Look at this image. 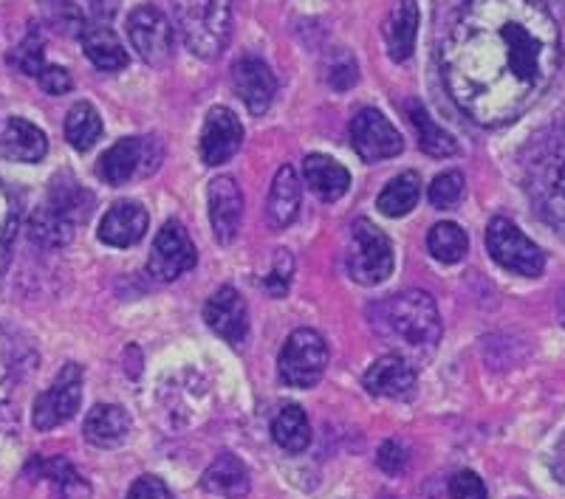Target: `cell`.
I'll return each mask as SVG.
<instances>
[{
    "instance_id": "22",
    "label": "cell",
    "mask_w": 565,
    "mask_h": 499,
    "mask_svg": "<svg viewBox=\"0 0 565 499\" xmlns=\"http://www.w3.org/2000/svg\"><path fill=\"white\" fill-rule=\"evenodd\" d=\"M85 441L94 443L99 448L119 446V443L128 437L130 432V417L122 406H114V403H99L88 412L83 423Z\"/></svg>"
},
{
    "instance_id": "35",
    "label": "cell",
    "mask_w": 565,
    "mask_h": 499,
    "mask_svg": "<svg viewBox=\"0 0 565 499\" xmlns=\"http://www.w3.org/2000/svg\"><path fill=\"white\" fill-rule=\"evenodd\" d=\"M291 274H295V260H291V251L277 249L275 251V263H271L269 276H266V291L271 296H282L289 291Z\"/></svg>"
},
{
    "instance_id": "24",
    "label": "cell",
    "mask_w": 565,
    "mask_h": 499,
    "mask_svg": "<svg viewBox=\"0 0 565 499\" xmlns=\"http://www.w3.org/2000/svg\"><path fill=\"white\" fill-rule=\"evenodd\" d=\"M201 488L206 493L224 499H241L249 491V471L235 455H221L201 477Z\"/></svg>"
},
{
    "instance_id": "13",
    "label": "cell",
    "mask_w": 565,
    "mask_h": 499,
    "mask_svg": "<svg viewBox=\"0 0 565 499\" xmlns=\"http://www.w3.org/2000/svg\"><path fill=\"white\" fill-rule=\"evenodd\" d=\"M204 319L210 330H215L230 345H241L249 330V311H246L244 296L235 289L224 285L210 296L204 307Z\"/></svg>"
},
{
    "instance_id": "39",
    "label": "cell",
    "mask_w": 565,
    "mask_h": 499,
    "mask_svg": "<svg viewBox=\"0 0 565 499\" xmlns=\"http://www.w3.org/2000/svg\"><path fill=\"white\" fill-rule=\"evenodd\" d=\"M125 499H173V493L159 477H139Z\"/></svg>"
},
{
    "instance_id": "17",
    "label": "cell",
    "mask_w": 565,
    "mask_h": 499,
    "mask_svg": "<svg viewBox=\"0 0 565 499\" xmlns=\"http://www.w3.org/2000/svg\"><path fill=\"white\" fill-rule=\"evenodd\" d=\"M148 209L136 200H122V204L110 206L105 211L103 224H99V240L116 249H128L136 246L148 231Z\"/></svg>"
},
{
    "instance_id": "20",
    "label": "cell",
    "mask_w": 565,
    "mask_h": 499,
    "mask_svg": "<svg viewBox=\"0 0 565 499\" xmlns=\"http://www.w3.org/2000/svg\"><path fill=\"white\" fill-rule=\"evenodd\" d=\"M302 175H306V184L311 186V193L322 200H340L348 193V186H351V173L345 166L320 153L302 161Z\"/></svg>"
},
{
    "instance_id": "5",
    "label": "cell",
    "mask_w": 565,
    "mask_h": 499,
    "mask_svg": "<svg viewBox=\"0 0 565 499\" xmlns=\"http://www.w3.org/2000/svg\"><path fill=\"white\" fill-rule=\"evenodd\" d=\"M348 274L360 285H380L393 274V246L382 229L367 218L353 220Z\"/></svg>"
},
{
    "instance_id": "29",
    "label": "cell",
    "mask_w": 565,
    "mask_h": 499,
    "mask_svg": "<svg viewBox=\"0 0 565 499\" xmlns=\"http://www.w3.org/2000/svg\"><path fill=\"white\" fill-rule=\"evenodd\" d=\"M418 195H422V178L418 173H402L382 189L376 198V209L387 218H405L407 211L416 209Z\"/></svg>"
},
{
    "instance_id": "36",
    "label": "cell",
    "mask_w": 565,
    "mask_h": 499,
    "mask_svg": "<svg viewBox=\"0 0 565 499\" xmlns=\"http://www.w3.org/2000/svg\"><path fill=\"white\" fill-rule=\"evenodd\" d=\"M450 499H489V493L476 471H458L450 480Z\"/></svg>"
},
{
    "instance_id": "37",
    "label": "cell",
    "mask_w": 565,
    "mask_h": 499,
    "mask_svg": "<svg viewBox=\"0 0 565 499\" xmlns=\"http://www.w3.org/2000/svg\"><path fill=\"white\" fill-rule=\"evenodd\" d=\"M40 79V88L45 90V94H54V97H60V94H68L71 90V74L65 68H60V65H43V70L38 74Z\"/></svg>"
},
{
    "instance_id": "27",
    "label": "cell",
    "mask_w": 565,
    "mask_h": 499,
    "mask_svg": "<svg viewBox=\"0 0 565 499\" xmlns=\"http://www.w3.org/2000/svg\"><path fill=\"white\" fill-rule=\"evenodd\" d=\"M407 119L416 128L418 133V148L424 150L433 159H450V155L458 153V144L450 133L444 128H438L436 122L430 119V113L424 110L422 102H411L407 105Z\"/></svg>"
},
{
    "instance_id": "28",
    "label": "cell",
    "mask_w": 565,
    "mask_h": 499,
    "mask_svg": "<svg viewBox=\"0 0 565 499\" xmlns=\"http://www.w3.org/2000/svg\"><path fill=\"white\" fill-rule=\"evenodd\" d=\"M271 435H275V443L282 452L300 455V452H306L311 443L309 417H306V412H302L297 403H289V406H282V410L277 412L275 423H271Z\"/></svg>"
},
{
    "instance_id": "7",
    "label": "cell",
    "mask_w": 565,
    "mask_h": 499,
    "mask_svg": "<svg viewBox=\"0 0 565 499\" xmlns=\"http://www.w3.org/2000/svg\"><path fill=\"white\" fill-rule=\"evenodd\" d=\"M487 249L498 265L521 276H540L546 269L543 251L512 220L494 218L487 229Z\"/></svg>"
},
{
    "instance_id": "4",
    "label": "cell",
    "mask_w": 565,
    "mask_h": 499,
    "mask_svg": "<svg viewBox=\"0 0 565 499\" xmlns=\"http://www.w3.org/2000/svg\"><path fill=\"white\" fill-rule=\"evenodd\" d=\"M175 29L195 57L215 59L230 43L232 0H170Z\"/></svg>"
},
{
    "instance_id": "23",
    "label": "cell",
    "mask_w": 565,
    "mask_h": 499,
    "mask_svg": "<svg viewBox=\"0 0 565 499\" xmlns=\"http://www.w3.org/2000/svg\"><path fill=\"white\" fill-rule=\"evenodd\" d=\"M416 34H418L416 0H398L385 23V43H387V52H391V59L405 63V59L413 54V48H416Z\"/></svg>"
},
{
    "instance_id": "41",
    "label": "cell",
    "mask_w": 565,
    "mask_h": 499,
    "mask_svg": "<svg viewBox=\"0 0 565 499\" xmlns=\"http://www.w3.org/2000/svg\"><path fill=\"white\" fill-rule=\"evenodd\" d=\"M60 499H90L88 482H83L77 474H71L60 482Z\"/></svg>"
},
{
    "instance_id": "9",
    "label": "cell",
    "mask_w": 565,
    "mask_h": 499,
    "mask_svg": "<svg viewBox=\"0 0 565 499\" xmlns=\"http://www.w3.org/2000/svg\"><path fill=\"white\" fill-rule=\"evenodd\" d=\"M195 260H199V254H195V246L184 226L179 220H168L153 240V249H150L148 257V271L156 280L173 282L190 269H195Z\"/></svg>"
},
{
    "instance_id": "10",
    "label": "cell",
    "mask_w": 565,
    "mask_h": 499,
    "mask_svg": "<svg viewBox=\"0 0 565 499\" xmlns=\"http://www.w3.org/2000/svg\"><path fill=\"white\" fill-rule=\"evenodd\" d=\"M128 37L148 65H164L173 54V26L156 7H136L130 12Z\"/></svg>"
},
{
    "instance_id": "31",
    "label": "cell",
    "mask_w": 565,
    "mask_h": 499,
    "mask_svg": "<svg viewBox=\"0 0 565 499\" xmlns=\"http://www.w3.org/2000/svg\"><path fill=\"white\" fill-rule=\"evenodd\" d=\"M427 249H430V254L436 257L438 263H461L469 249L467 231L458 224H450V220L436 224L430 229V235H427Z\"/></svg>"
},
{
    "instance_id": "38",
    "label": "cell",
    "mask_w": 565,
    "mask_h": 499,
    "mask_svg": "<svg viewBox=\"0 0 565 499\" xmlns=\"http://www.w3.org/2000/svg\"><path fill=\"white\" fill-rule=\"evenodd\" d=\"M376 463H380L382 471L387 474H398L405 471L407 466V448L396 441H387L385 446L380 448V455H376Z\"/></svg>"
},
{
    "instance_id": "12",
    "label": "cell",
    "mask_w": 565,
    "mask_h": 499,
    "mask_svg": "<svg viewBox=\"0 0 565 499\" xmlns=\"http://www.w3.org/2000/svg\"><path fill=\"white\" fill-rule=\"evenodd\" d=\"M244 141V124L230 108H212L206 113L204 130L199 139V153L206 166L226 164L241 150Z\"/></svg>"
},
{
    "instance_id": "40",
    "label": "cell",
    "mask_w": 565,
    "mask_h": 499,
    "mask_svg": "<svg viewBox=\"0 0 565 499\" xmlns=\"http://www.w3.org/2000/svg\"><path fill=\"white\" fill-rule=\"evenodd\" d=\"M328 83L334 85V88H340V90L351 88V85L356 83V63H353V59H348V57H342V63L331 68V77H328Z\"/></svg>"
},
{
    "instance_id": "30",
    "label": "cell",
    "mask_w": 565,
    "mask_h": 499,
    "mask_svg": "<svg viewBox=\"0 0 565 499\" xmlns=\"http://www.w3.org/2000/svg\"><path fill=\"white\" fill-rule=\"evenodd\" d=\"M103 135V119H99L97 108L88 102H77L65 116V139L74 150L85 153L94 148V141Z\"/></svg>"
},
{
    "instance_id": "8",
    "label": "cell",
    "mask_w": 565,
    "mask_h": 499,
    "mask_svg": "<svg viewBox=\"0 0 565 499\" xmlns=\"http://www.w3.org/2000/svg\"><path fill=\"white\" fill-rule=\"evenodd\" d=\"M79 403H83V370L77 365H65L60 376L54 378V384L40 392L38 401H34V430L49 432L60 423L71 421L77 415Z\"/></svg>"
},
{
    "instance_id": "19",
    "label": "cell",
    "mask_w": 565,
    "mask_h": 499,
    "mask_svg": "<svg viewBox=\"0 0 565 499\" xmlns=\"http://www.w3.org/2000/svg\"><path fill=\"white\" fill-rule=\"evenodd\" d=\"M297 209H300V178H297L295 166L282 164L271 181L269 204H266V218L271 229H286L295 224Z\"/></svg>"
},
{
    "instance_id": "26",
    "label": "cell",
    "mask_w": 565,
    "mask_h": 499,
    "mask_svg": "<svg viewBox=\"0 0 565 499\" xmlns=\"http://www.w3.org/2000/svg\"><path fill=\"white\" fill-rule=\"evenodd\" d=\"M141 153H145L141 139H119L114 148L105 150V155L99 159V178L110 186H122L125 181L134 178L136 170H139Z\"/></svg>"
},
{
    "instance_id": "25",
    "label": "cell",
    "mask_w": 565,
    "mask_h": 499,
    "mask_svg": "<svg viewBox=\"0 0 565 499\" xmlns=\"http://www.w3.org/2000/svg\"><path fill=\"white\" fill-rule=\"evenodd\" d=\"M79 40H83V48L85 54H88V59L97 65L99 70H122L125 65H128L125 45L119 43V37H116L108 26H99V23L83 26Z\"/></svg>"
},
{
    "instance_id": "21",
    "label": "cell",
    "mask_w": 565,
    "mask_h": 499,
    "mask_svg": "<svg viewBox=\"0 0 565 499\" xmlns=\"http://www.w3.org/2000/svg\"><path fill=\"white\" fill-rule=\"evenodd\" d=\"M0 144H3V153L14 161H23V164H38L40 159L49 150V141L45 133L38 124L12 116L7 124H3V133H0Z\"/></svg>"
},
{
    "instance_id": "6",
    "label": "cell",
    "mask_w": 565,
    "mask_h": 499,
    "mask_svg": "<svg viewBox=\"0 0 565 499\" xmlns=\"http://www.w3.org/2000/svg\"><path fill=\"white\" fill-rule=\"evenodd\" d=\"M328 365V345L320 333L300 327L286 339L280 350V378L297 390H309L322 378Z\"/></svg>"
},
{
    "instance_id": "15",
    "label": "cell",
    "mask_w": 565,
    "mask_h": 499,
    "mask_svg": "<svg viewBox=\"0 0 565 499\" xmlns=\"http://www.w3.org/2000/svg\"><path fill=\"white\" fill-rule=\"evenodd\" d=\"M241 218H244V195L235 178L221 175L210 184V220L215 240L218 243H232L241 229Z\"/></svg>"
},
{
    "instance_id": "1",
    "label": "cell",
    "mask_w": 565,
    "mask_h": 499,
    "mask_svg": "<svg viewBox=\"0 0 565 499\" xmlns=\"http://www.w3.org/2000/svg\"><path fill=\"white\" fill-rule=\"evenodd\" d=\"M559 26L540 0H467L441 43L452 102L481 128L518 122L559 70Z\"/></svg>"
},
{
    "instance_id": "3",
    "label": "cell",
    "mask_w": 565,
    "mask_h": 499,
    "mask_svg": "<svg viewBox=\"0 0 565 499\" xmlns=\"http://www.w3.org/2000/svg\"><path fill=\"white\" fill-rule=\"evenodd\" d=\"M526 189L540 218L565 231V116L537 141L526 166Z\"/></svg>"
},
{
    "instance_id": "16",
    "label": "cell",
    "mask_w": 565,
    "mask_h": 499,
    "mask_svg": "<svg viewBox=\"0 0 565 499\" xmlns=\"http://www.w3.org/2000/svg\"><path fill=\"white\" fill-rule=\"evenodd\" d=\"M77 209H79L77 200H71V198L52 200L49 206L34 211L29 231H32L34 240L43 246H65L71 237H74V226H77V220L79 218L85 220L83 211Z\"/></svg>"
},
{
    "instance_id": "11",
    "label": "cell",
    "mask_w": 565,
    "mask_h": 499,
    "mask_svg": "<svg viewBox=\"0 0 565 499\" xmlns=\"http://www.w3.org/2000/svg\"><path fill=\"white\" fill-rule=\"evenodd\" d=\"M351 141L353 150H356L360 159L367 161V164L393 159V155H398L402 148H405V141H402L398 130L393 128L385 119V113H380L376 108H362L360 113L353 116Z\"/></svg>"
},
{
    "instance_id": "32",
    "label": "cell",
    "mask_w": 565,
    "mask_h": 499,
    "mask_svg": "<svg viewBox=\"0 0 565 499\" xmlns=\"http://www.w3.org/2000/svg\"><path fill=\"white\" fill-rule=\"evenodd\" d=\"M43 37H40V32H29L26 37H23V43L14 48L12 54V65L18 70H23V74H29V77H38L40 70H43Z\"/></svg>"
},
{
    "instance_id": "33",
    "label": "cell",
    "mask_w": 565,
    "mask_h": 499,
    "mask_svg": "<svg viewBox=\"0 0 565 499\" xmlns=\"http://www.w3.org/2000/svg\"><path fill=\"white\" fill-rule=\"evenodd\" d=\"M14 229H18V211H14L12 198H9L7 186L0 184V274L9 263V251H12Z\"/></svg>"
},
{
    "instance_id": "2",
    "label": "cell",
    "mask_w": 565,
    "mask_h": 499,
    "mask_svg": "<svg viewBox=\"0 0 565 499\" xmlns=\"http://www.w3.org/2000/svg\"><path fill=\"white\" fill-rule=\"evenodd\" d=\"M376 330L385 341L402 347L398 356H427L441 339V316L427 291H405L376 307Z\"/></svg>"
},
{
    "instance_id": "18",
    "label": "cell",
    "mask_w": 565,
    "mask_h": 499,
    "mask_svg": "<svg viewBox=\"0 0 565 499\" xmlns=\"http://www.w3.org/2000/svg\"><path fill=\"white\" fill-rule=\"evenodd\" d=\"M365 387L367 392L382 398H405L411 395V390L416 387V367L398 356V352H391V356H382L371 365V370L365 372Z\"/></svg>"
},
{
    "instance_id": "34",
    "label": "cell",
    "mask_w": 565,
    "mask_h": 499,
    "mask_svg": "<svg viewBox=\"0 0 565 499\" xmlns=\"http://www.w3.org/2000/svg\"><path fill=\"white\" fill-rule=\"evenodd\" d=\"M463 195V175L450 170V173H441L430 184V204L438 206V209H450L461 200Z\"/></svg>"
},
{
    "instance_id": "14",
    "label": "cell",
    "mask_w": 565,
    "mask_h": 499,
    "mask_svg": "<svg viewBox=\"0 0 565 499\" xmlns=\"http://www.w3.org/2000/svg\"><path fill=\"white\" fill-rule=\"evenodd\" d=\"M232 85H235L238 97L244 99V105L255 116L269 110L277 90L275 74H271L269 65L260 57H241L238 63L232 65Z\"/></svg>"
}]
</instances>
